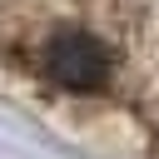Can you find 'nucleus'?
I'll use <instances>...</instances> for the list:
<instances>
[{
    "mask_svg": "<svg viewBox=\"0 0 159 159\" xmlns=\"http://www.w3.org/2000/svg\"><path fill=\"white\" fill-rule=\"evenodd\" d=\"M45 75L60 89H75V94L104 89V80H109V50L89 30H55L45 40Z\"/></svg>",
    "mask_w": 159,
    "mask_h": 159,
    "instance_id": "nucleus-1",
    "label": "nucleus"
}]
</instances>
